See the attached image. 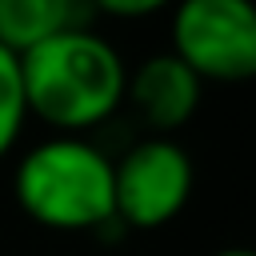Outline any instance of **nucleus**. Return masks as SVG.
<instances>
[{
    "label": "nucleus",
    "mask_w": 256,
    "mask_h": 256,
    "mask_svg": "<svg viewBox=\"0 0 256 256\" xmlns=\"http://www.w3.org/2000/svg\"><path fill=\"white\" fill-rule=\"evenodd\" d=\"M168 40V52L200 84H248L256 76L252 0H176Z\"/></svg>",
    "instance_id": "3"
},
{
    "label": "nucleus",
    "mask_w": 256,
    "mask_h": 256,
    "mask_svg": "<svg viewBox=\"0 0 256 256\" xmlns=\"http://www.w3.org/2000/svg\"><path fill=\"white\" fill-rule=\"evenodd\" d=\"M16 208L48 232H104L112 220V156L88 136H44L12 172Z\"/></svg>",
    "instance_id": "2"
},
{
    "label": "nucleus",
    "mask_w": 256,
    "mask_h": 256,
    "mask_svg": "<svg viewBox=\"0 0 256 256\" xmlns=\"http://www.w3.org/2000/svg\"><path fill=\"white\" fill-rule=\"evenodd\" d=\"M196 188V164L172 136L148 132L120 160H112V220L132 232L172 224Z\"/></svg>",
    "instance_id": "4"
},
{
    "label": "nucleus",
    "mask_w": 256,
    "mask_h": 256,
    "mask_svg": "<svg viewBox=\"0 0 256 256\" xmlns=\"http://www.w3.org/2000/svg\"><path fill=\"white\" fill-rule=\"evenodd\" d=\"M212 256H252L248 248H220V252H212Z\"/></svg>",
    "instance_id": "9"
},
{
    "label": "nucleus",
    "mask_w": 256,
    "mask_h": 256,
    "mask_svg": "<svg viewBox=\"0 0 256 256\" xmlns=\"http://www.w3.org/2000/svg\"><path fill=\"white\" fill-rule=\"evenodd\" d=\"M200 96H204V84L172 52H156V56L140 60L136 68H128L124 104H132L140 124H148L156 136L180 132L196 116Z\"/></svg>",
    "instance_id": "5"
},
{
    "label": "nucleus",
    "mask_w": 256,
    "mask_h": 256,
    "mask_svg": "<svg viewBox=\"0 0 256 256\" xmlns=\"http://www.w3.org/2000/svg\"><path fill=\"white\" fill-rule=\"evenodd\" d=\"M28 116L64 136H88L124 108L128 64L120 48L88 24L64 28L20 52Z\"/></svg>",
    "instance_id": "1"
},
{
    "label": "nucleus",
    "mask_w": 256,
    "mask_h": 256,
    "mask_svg": "<svg viewBox=\"0 0 256 256\" xmlns=\"http://www.w3.org/2000/svg\"><path fill=\"white\" fill-rule=\"evenodd\" d=\"M84 4H88V12L112 16V20H144V16L172 8L176 0H84Z\"/></svg>",
    "instance_id": "8"
},
{
    "label": "nucleus",
    "mask_w": 256,
    "mask_h": 256,
    "mask_svg": "<svg viewBox=\"0 0 256 256\" xmlns=\"http://www.w3.org/2000/svg\"><path fill=\"white\" fill-rule=\"evenodd\" d=\"M28 120H32V116H28V104H24L20 56L0 44V160L20 144Z\"/></svg>",
    "instance_id": "7"
},
{
    "label": "nucleus",
    "mask_w": 256,
    "mask_h": 256,
    "mask_svg": "<svg viewBox=\"0 0 256 256\" xmlns=\"http://www.w3.org/2000/svg\"><path fill=\"white\" fill-rule=\"evenodd\" d=\"M84 12V0H0V44L20 56L64 28L88 24Z\"/></svg>",
    "instance_id": "6"
}]
</instances>
